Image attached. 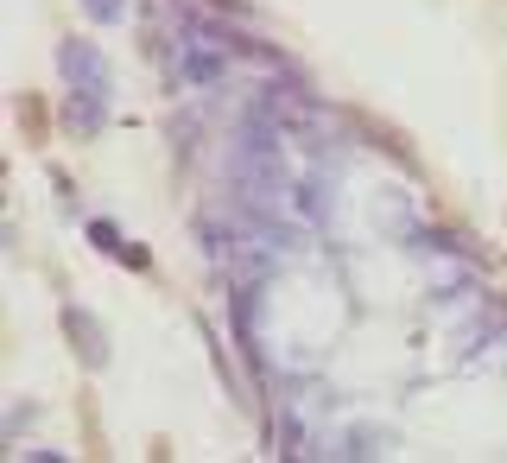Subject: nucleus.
I'll return each mask as SVG.
<instances>
[{
  "mask_svg": "<svg viewBox=\"0 0 507 463\" xmlns=\"http://www.w3.org/2000/svg\"><path fill=\"white\" fill-rule=\"evenodd\" d=\"M64 330H70V343H77V355L89 362V368H102L109 362V336L89 324V311H77V305H64Z\"/></svg>",
  "mask_w": 507,
  "mask_h": 463,
  "instance_id": "1",
  "label": "nucleus"
},
{
  "mask_svg": "<svg viewBox=\"0 0 507 463\" xmlns=\"http://www.w3.org/2000/svg\"><path fill=\"white\" fill-rule=\"evenodd\" d=\"M83 6H89L96 19H115V13H121V0H83Z\"/></svg>",
  "mask_w": 507,
  "mask_h": 463,
  "instance_id": "2",
  "label": "nucleus"
}]
</instances>
